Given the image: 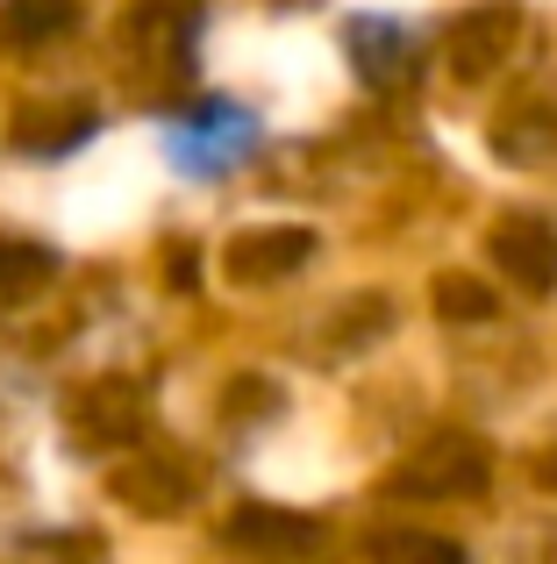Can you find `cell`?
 <instances>
[{"label": "cell", "instance_id": "7", "mask_svg": "<svg viewBox=\"0 0 557 564\" xmlns=\"http://www.w3.org/2000/svg\"><path fill=\"white\" fill-rule=\"evenodd\" d=\"M79 436L86 443H108V451L136 443L143 436V400H136V386H122V379L86 386V393H79Z\"/></svg>", "mask_w": 557, "mask_h": 564}, {"label": "cell", "instance_id": "5", "mask_svg": "<svg viewBox=\"0 0 557 564\" xmlns=\"http://www.w3.org/2000/svg\"><path fill=\"white\" fill-rule=\"evenodd\" d=\"M229 543L237 551H265V557H293V551H315L321 522L315 514H293V508H237L229 514Z\"/></svg>", "mask_w": 557, "mask_h": 564}, {"label": "cell", "instance_id": "15", "mask_svg": "<svg viewBox=\"0 0 557 564\" xmlns=\"http://www.w3.org/2000/svg\"><path fill=\"white\" fill-rule=\"evenodd\" d=\"M172 279H179V286H186V293H194V279H200V258H194V250H186V243H179V250H172Z\"/></svg>", "mask_w": 557, "mask_h": 564}, {"label": "cell", "instance_id": "8", "mask_svg": "<svg viewBox=\"0 0 557 564\" xmlns=\"http://www.w3.org/2000/svg\"><path fill=\"white\" fill-rule=\"evenodd\" d=\"M79 29V8L72 0H0V43L14 51H36V43H57Z\"/></svg>", "mask_w": 557, "mask_h": 564}, {"label": "cell", "instance_id": "13", "mask_svg": "<svg viewBox=\"0 0 557 564\" xmlns=\"http://www.w3.org/2000/svg\"><path fill=\"white\" fill-rule=\"evenodd\" d=\"M86 137H94V115L86 108H65V122H22L14 129L22 151H72V143H86Z\"/></svg>", "mask_w": 557, "mask_h": 564}, {"label": "cell", "instance_id": "6", "mask_svg": "<svg viewBox=\"0 0 557 564\" xmlns=\"http://www.w3.org/2000/svg\"><path fill=\"white\" fill-rule=\"evenodd\" d=\"M350 65L364 86L393 94V86H415V43L393 22H350Z\"/></svg>", "mask_w": 557, "mask_h": 564}, {"label": "cell", "instance_id": "3", "mask_svg": "<svg viewBox=\"0 0 557 564\" xmlns=\"http://www.w3.org/2000/svg\"><path fill=\"white\" fill-rule=\"evenodd\" d=\"M493 264L507 272V286L550 293L557 286V229H544L536 215H507L493 229Z\"/></svg>", "mask_w": 557, "mask_h": 564}, {"label": "cell", "instance_id": "10", "mask_svg": "<svg viewBox=\"0 0 557 564\" xmlns=\"http://www.w3.org/2000/svg\"><path fill=\"white\" fill-rule=\"evenodd\" d=\"M57 279V250L29 243V236H0V301H29Z\"/></svg>", "mask_w": 557, "mask_h": 564}, {"label": "cell", "instance_id": "1", "mask_svg": "<svg viewBox=\"0 0 557 564\" xmlns=\"http://www.w3.org/2000/svg\"><path fill=\"white\" fill-rule=\"evenodd\" d=\"M487 479H493V457H487L479 436H436L393 471V494H407V500H472V494H487Z\"/></svg>", "mask_w": 557, "mask_h": 564}, {"label": "cell", "instance_id": "2", "mask_svg": "<svg viewBox=\"0 0 557 564\" xmlns=\"http://www.w3.org/2000/svg\"><path fill=\"white\" fill-rule=\"evenodd\" d=\"M515 36H522V14L507 8V0H487V8H472V14H458L450 22V36H444V57H450V79H487L493 65H501L507 51H515Z\"/></svg>", "mask_w": 557, "mask_h": 564}, {"label": "cell", "instance_id": "4", "mask_svg": "<svg viewBox=\"0 0 557 564\" xmlns=\"http://www.w3.org/2000/svg\"><path fill=\"white\" fill-rule=\"evenodd\" d=\"M315 258V236L307 229H243L237 243L222 250V272L229 279H243V286H272L278 272H293V264H307Z\"/></svg>", "mask_w": 557, "mask_h": 564}, {"label": "cell", "instance_id": "9", "mask_svg": "<svg viewBox=\"0 0 557 564\" xmlns=\"http://www.w3.org/2000/svg\"><path fill=\"white\" fill-rule=\"evenodd\" d=\"M108 486L129 500V508H143V514H172V508H186V500H194V479H186L179 465H165V457H151V471H143V465H122Z\"/></svg>", "mask_w": 557, "mask_h": 564}, {"label": "cell", "instance_id": "11", "mask_svg": "<svg viewBox=\"0 0 557 564\" xmlns=\"http://www.w3.org/2000/svg\"><path fill=\"white\" fill-rule=\"evenodd\" d=\"M364 557H372V564H472L465 543L429 536V529H379V536L364 543Z\"/></svg>", "mask_w": 557, "mask_h": 564}, {"label": "cell", "instance_id": "12", "mask_svg": "<svg viewBox=\"0 0 557 564\" xmlns=\"http://www.w3.org/2000/svg\"><path fill=\"white\" fill-rule=\"evenodd\" d=\"M436 315L444 322H487L493 315V286H479L472 272H444L436 279Z\"/></svg>", "mask_w": 557, "mask_h": 564}, {"label": "cell", "instance_id": "14", "mask_svg": "<svg viewBox=\"0 0 557 564\" xmlns=\"http://www.w3.org/2000/svg\"><path fill=\"white\" fill-rule=\"evenodd\" d=\"M265 400H272V386H265V379H237V414H258Z\"/></svg>", "mask_w": 557, "mask_h": 564}]
</instances>
